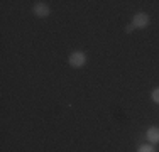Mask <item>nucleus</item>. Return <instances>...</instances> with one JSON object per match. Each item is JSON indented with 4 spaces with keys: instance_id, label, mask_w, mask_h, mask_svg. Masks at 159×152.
<instances>
[{
    "instance_id": "obj_1",
    "label": "nucleus",
    "mask_w": 159,
    "mask_h": 152,
    "mask_svg": "<svg viewBox=\"0 0 159 152\" xmlns=\"http://www.w3.org/2000/svg\"><path fill=\"white\" fill-rule=\"evenodd\" d=\"M68 61H70V66L71 68H83L85 66V63H86V56L83 54L81 51H75V52H71L70 54V58H68Z\"/></svg>"
},
{
    "instance_id": "obj_2",
    "label": "nucleus",
    "mask_w": 159,
    "mask_h": 152,
    "mask_svg": "<svg viewBox=\"0 0 159 152\" xmlns=\"http://www.w3.org/2000/svg\"><path fill=\"white\" fill-rule=\"evenodd\" d=\"M132 25H134L135 29H144L149 25V15L147 14H135L134 17H132Z\"/></svg>"
},
{
    "instance_id": "obj_3",
    "label": "nucleus",
    "mask_w": 159,
    "mask_h": 152,
    "mask_svg": "<svg viewBox=\"0 0 159 152\" xmlns=\"http://www.w3.org/2000/svg\"><path fill=\"white\" fill-rule=\"evenodd\" d=\"M32 12L37 15V17H48L49 14H51V9H49V5L46 2H36L34 3V7H32Z\"/></svg>"
},
{
    "instance_id": "obj_4",
    "label": "nucleus",
    "mask_w": 159,
    "mask_h": 152,
    "mask_svg": "<svg viewBox=\"0 0 159 152\" xmlns=\"http://www.w3.org/2000/svg\"><path fill=\"white\" fill-rule=\"evenodd\" d=\"M146 139L149 140V144H159V128L157 127H151L149 130L146 132Z\"/></svg>"
},
{
    "instance_id": "obj_5",
    "label": "nucleus",
    "mask_w": 159,
    "mask_h": 152,
    "mask_svg": "<svg viewBox=\"0 0 159 152\" xmlns=\"http://www.w3.org/2000/svg\"><path fill=\"white\" fill-rule=\"evenodd\" d=\"M137 152H156V150H154L152 144H142V145L137 149Z\"/></svg>"
},
{
    "instance_id": "obj_6",
    "label": "nucleus",
    "mask_w": 159,
    "mask_h": 152,
    "mask_svg": "<svg viewBox=\"0 0 159 152\" xmlns=\"http://www.w3.org/2000/svg\"><path fill=\"white\" fill-rule=\"evenodd\" d=\"M151 98H152L154 103H159V88L152 90V93H151Z\"/></svg>"
},
{
    "instance_id": "obj_7",
    "label": "nucleus",
    "mask_w": 159,
    "mask_h": 152,
    "mask_svg": "<svg viewBox=\"0 0 159 152\" xmlns=\"http://www.w3.org/2000/svg\"><path fill=\"white\" fill-rule=\"evenodd\" d=\"M134 29H135V27H134V25L130 24V25H127V27H125V32H127V34H130V32H132V30H134Z\"/></svg>"
}]
</instances>
